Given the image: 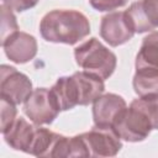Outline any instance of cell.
Returning a JSON list of instances; mask_svg holds the SVG:
<instances>
[{
  "instance_id": "obj_21",
  "label": "cell",
  "mask_w": 158,
  "mask_h": 158,
  "mask_svg": "<svg viewBox=\"0 0 158 158\" xmlns=\"http://www.w3.org/2000/svg\"><path fill=\"white\" fill-rule=\"evenodd\" d=\"M38 1L40 0H2V4L14 11L23 12L26 10L35 7L38 4Z\"/></svg>"
},
{
  "instance_id": "obj_10",
  "label": "cell",
  "mask_w": 158,
  "mask_h": 158,
  "mask_svg": "<svg viewBox=\"0 0 158 158\" xmlns=\"http://www.w3.org/2000/svg\"><path fill=\"white\" fill-rule=\"evenodd\" d=\"M136 33L158 28V0H138L126 10Z\"/></svg>"
},
{
  "instance_id": "obj_5",
  "label": "cell",
  "mask_w": 158,
  "mask_h": 158,
  "mask_svg": "<svg viewBox=\"0 0 158 158\" xmlns=\"http://www.w3.org/2000/svg\"><path fill=\"white\" fill-rule=\"evenodd\" d=\"M32 81L15 67L2 64L0 67V96L16 105L23 104L32 94Z\"/></svg>"
},
{
  "instance_id": "obj_7",
  "label": "cell",
  "mask_w": 158,
  "mask_h": 158,
  "mask_svg": "<svg viewBox=\"0 0 158 158\" xmlns=\"http://www.w3.org/2000/svg\"><path fill=\"white\" fill-rule=\"evenodd\" d=\"M90 157H115L122 148V139L114 127H101L94 125L88 132L81 133Z\"/></svg>"
},
{
  "instance_id": "obj_6",
  "label": "cell",
  "mask_w": 158,
  "mask_h": 158,
  "mask_svg": "<svg viewBox=\"0 0 158 158\" xmlns=\"http://www.w3.org/2000/svg\"><path fill=\"white\" fill-rule=\"evenodd\" d=\"M136 31L125 11H112L102 16L100 22V36L111 47H118L127 43L135 36Z\"/></svg>"
},
{
  "instance_id": "obj_15",
  "label": "cell",
  "mask_w": 158,
  "mask_h": 158,
  "mask_svg": "<svg viewBox=\"0 0 158 158\" xmlns=\"http://www.w3.org/2000/svg\"><path fill=\"white\" fill-rule=\"evenodd\" d=\"M62 135L56 133L46 127L36 126L35 137L32 139L28 154L36 157H53L54 148Z\"/></svg>"
},
{
  "instance_id": "obj_1",
  "label": "cell",
  "mask_w": 158,
  "mask_h": 158,
  "mask_svg": "<svg viewBox=\"0 0 158 158\" xmlns=\"http://www.w3.org/2000/svg\"><path fill=\"white\" fill-rule=\"evenodd\" d=\"M112 127L122 141H144L153 130H158V96L135 99L120 114Z\"/></svg>"
},
{
  "instance_id": "obj_8",
  "label": "cell",
  "mask_w": 158,
  "mask_h": 158,
  "mask_svg": "<svg viewBox=\"0 0 158 158\" xmlns=\"http://www.w3.org/2000/svg\"><path fill=\"white\" fill-rule=\"evenodd\" d=\"M5 56L16 64H25L32 60L37 54L36 38L23 31H16L4 42H1Z\"/></svg>"
},
{
  "instance_id": "obj_3",
  "label": "cell",
  "mask_w": 158,
  "mask_h": 158,
  "mask_svg": "<svg viewBox=\"0 0 158 158\" xmlns=\"http://www.w3.org/2000/svg\"><path fill=\"white\" fill-rule=\"evenodd\" d=\"M77 64L85 72L94 74L102 80L109 79L117 65V58L98 38L91 37L74 49Z\"/></svg>"
},
{
  "instance_id": "obj_19",
  "label": "cell",
  "mask_w": 158,
  "mask_h": 158,
  "mask_svg": "<svg viewBox=\"0 0 158 158\" xmlns=\"http://www.w3.org/2000/svg\"><path fill=\"white\" fill-rule=\"evenodd\" d=\"M65 157H90L89 149L86 147V143H85L81 133L73 136V137H68Z\"/></svg>"
},
{
  "instance_id": "obj_17",
  "label": "cell",
  "mask_w": 158,
  "mask_h": 158,
  "mask_svg": "<svg viewBox=\"0 0 158 158\" xmlns=\"http://www.w3.org/2000/svg\"><path fill=\"white\" fill-rule=\"evenodd\" d=\"M0 9H1V42H4L7 37H10L16 31H19V25L14 10H11L4 4H1Z\"/></svg>"
},
{
  "instance_id": "obj_9",
  "label": "cell",
  "mask_w": 158,
  "mask_h": 158,
  "mask_svg": "<svg viewBox=\"0 0 158 158\" xmlns=\"http://www.w3.org/2000/svg\"><path fill=\"white\" fill-rule=\"evenodd\" d=\"M127 107L125 99L114 93L100 95L93 102L94 125L101 127H112L120 114Z\"/></svg>"
},
{
  "instance_id": "obj_18",
  "label": "cell",
  "mask_w": 158,
  "mask_h": 158,
  "mask_svg": "<svg viewBox=\"0 0 158 158\" xmlns=\"http://www.w3.org/2000/svg\"><path fill=\"white\" fill-rule=\"evenodd\" d=\"M16 104H14L12 101L1 98L0 96V111H1V133H5L15 122V120L17 118V109H16Z\"/></svg>"
},
{
  "instance_id": "obj_13",
  "label": "cell",
  "mask_w": 158,
  "mask_h": 158,
  "mask_svg": "<svg viewBox=\"0 0 158 158\" xmlns=\"http://www.w3.org/2000/svg\"><path fill=\"white\" fill-rule=\"evenodd\" d=\"M51 93L60 111L78 106V93L73 77H60L51 88Z\"/></svg>"
},
{
  "instance_id": "obj_12",
  "label": "cell",
  "mask_w": 158,
  "mask_h": 158,
  "mask_svg": "<svg viewBox=\"0 0 158 158\" xmlns=\"http://www.w3.org/2000/svg\"><path fill=\"white\" fill-rule=\"evenodd\" d=\"M36 126L37 125L30 123L23 117H17L12 126L5 133H2L4 139L11 148L28 153L32 139L35 137Z\"/></svg>"
},
{
  "instance_id": "obj_16",
  "label": "cell",
  "mask_w": 158,
  "mask_h": 158,
  "mask_svg": "<svg viewBox=\"0 0 158 158\" xmlns=\"http://www.w3.org/2000/svg\"><path fill=\"white\" fill-rule=\"evenodd\" d=\"M136 69L138 68H156L158 69V31L148 33L141 44L135 62Z\"/></svg>"
},
{
  "instance_id": "obj_14",
  "label": "cell",
  "mask_w": 158,
  "mask_h": 158,
  "mask_svg": "<svg viewBox=\"0 0 158 158\" xmlns=\"http://www.w3.org/2000/svg\"><path fill=\"white\" fill-rule=\"evenodd\" d=\"M135 93L139 98L158 96V69L138 68L132 79Z\"/></svg>"
},
{
  "instance_id": "obj_2",
  "label": "cell",
  "mask_w": 158,
  "mask_h": 158,
  "mask_svg": "<svg viewBox=\"0 0 158 158\" xmlns=\"http://www.w3.org/2000/svg\"><path fill=\"white\" fill-rule=\"evenodd\" d=\"M40 33L47 42L73 46L89 36L90 23L80 11L56 9L42 17Z\"/></svg>"
},
{
  "instance_id": "obj_20",
  "label": "cell",
  "mask_w": 158,
  "mask_h": 158,
  "mask_svg": "<svg viewBox=\"0 0 158 158\" xmlns=\"http://www.w3.org/2000/svg\"><path fill=\"white\" fill-rule=\"evenodd\" d=\"M128 0H89L93 9L99 12H112L120 7H123Z\"/></svg>"
},
{
  "instance_id": "obj_4",
  "label": "cell",
  "mask_w": 158,
  "mask_h": 158,
  "mask_svg": "<svg viewBox=\"0 0 158 158\" xmlns=\"http://www.w3.org/2000/svg\"><path fill=\"white\" fill-rule=\"evenodd\" d=\"M23 112L37 126L52 123L60 112L51 89L37 88L23 102Z\"/></svg>"
},
{
  "instance_id": "obj_11",
  "label": "cell",
  "mask_w": 158,
  "mask_h": 158,
  "mask_svg": "<svg viewBox=\"0 0 158 158\" xmlns=\"http://www.w3.org/2000/svg\"><path fill=\"white\" fill-rule=\"evenodd\" d=\"M72 77L77 86L79 106H86L89 104H93L100 95L104 94L105 84L101 78L85 70L75 72L72 74Z\"/></svg>"
}]
</instances>
